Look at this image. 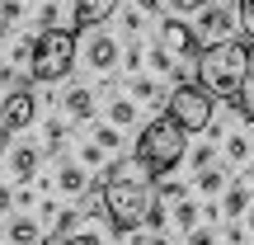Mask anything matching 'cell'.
<instances>
[{
	"instance_id": "1",
	"label": "cell",
	"mask_w": 254,
	"mask_h": 245,
	"mask_svg": "<svg viewBox=\"0 0 254 245\" xmlns=\"http://www.w3.org/2000/svg\"><path fill=\"white\" fill-rule=\"evenodd\" d=\"M104 217H109V227L118 231V236H127V231L146 227V212L155 208V179L141 170V161L136 156H118V161L109 165V174H104Z\"/></svg>"
},
{
	"instance_id": "2",
	"label": "cell",
	"mask_w": 254,
	"mask_h": 245,
	"mask_svg": "<svg viewBox=\"0 0 254 245\" xmlns=\"http://www.w3.org/2000/svg\"><path fill=\"white\" fill-rule=\"evenodd\" d=\"M250 71H254V43H245V38H221V43L198 47V85L212 99L240 104Z\"/></svg>"
},
{
	"instance_id": "3",
	"label": "cell",
	"mask_w": 254,
	"mask_h": 245,
	"mask_svg": "<svg viewBox=\"0 0 254 245\" xmlns=\"http://www.w3.org/2000/svg\"><path fill=\"white\" fill-rule=\"evenodd\" d=\"M136 161H141V170L151 174V179H165L170 170H179L184 156H189V132H184L179 123L170 118V113H160V118H151L141 127V137H136Z\"/></svg>"
},
{
	"instance_id": "4",
	"label": "cell",
	"mask_w": 254,
	"mask_h": 245,
	"mask_svg": "<svg viewBox=\"0 0 254 245\" xmlns=\"http://www.w3.org/2000/svg\"><path fill=\"white\" fill-rule=\"evenodd\" d=\"M75 52H80V43H75V28H43V33L33 38V52H28V76H33L38 85H62L66 76H71L75 66Z\"/></svg>"
},
{
	"instance_id": "5",
	"label": "cell",
	"mask_w": 254,
	"mask_h": 245,
	"mask_svg": "<svg viewBox=\"0 0 254 245\" xmlns=\"http://www.w3.org/2000/svg\"><path fill=\"white\" fill-rule=\"evenodd\" d=\"M212 109H217V99H212L198 81H179L170 90V99H165V113H170L184 132H207L212 127Z\"/></svg>"
},
{
	"instance_id": "6",
	"label": "cell",
	"mask_w": 254,
	"mask_h": 245,
	"mask_svg": "<svg viewBox=\"0 0 254 245\" xmlns=\"http://www.w3.org/2000/svg\"><path fill=\"white\" fill-rule=\"evenodd\" d=\"M33 118H38V94L28 90V85H14V90L5 94V104H0V127H5V132H24Z\"/></svg>"
},
{
	"instance_id": "7",
	"label": "cell",
	"mask_w": 254,
	"mask_h": 245,
	"mask_svg": "<svg viewBox=\"0 0 254 245\" xmlns=\"http://www.w3.org/2000/svg\"><path fill=\"white\" fill-rule=\"evenodd\" d=\"M85 66H90L94 76H109L113 66L123 62V52H118V43H113L109 33H104V28H85Z\"/></svg>"
},
{
	"instance_id": "8",
	"label": "cell",
	"mask_w": 254,
	"mask_h": 245,
	"mask_svg": "<svg viewBox=\"0 0 254 245\" xmlns=\"http://www.w3.org/2000/svg\"><path fill=\"white\" fill-rule=\"evenodd\" d=\"M236 33V9H226V5H217L212 0L207 9H198V43L207 47V43H221V38H231Z\"/></svg>"
},
{
	"instance_id": "9",
	"label": "cell",
	"mask_w": 254,
	"mask_h": 245,
	"mask_svg": "<svg viewBox=\"0 0 254 245\" xmlns=\"http://www.w3.org/2000/svg\"><path fill=\"white\" fill-rule=\"evenodd\" d=\"M160 47L165 52H174V57H198V33H193L184 19H160Z\"/></svg>"
},
{
	"instance_id": "10",
	"label": "cell",
	"mask_w": 254,
	"mask_h": 245,
	"mask_svg": "<svg viewBox=\"0 0 254 245\" xmlns=\"http://www.w3.org/2000/svg\"><path fill=\"white\" fill-rule=\"evenodd\" d=\"M57 99H62V109L71 113L75 123H90V118H94V109H99V99H94V90H90V85H71V90H66V94H57Z\"/></svg>"
},
{
	"instance_id": "11",
	"label": "cell",
	"mask_w": 254,
	"mask_h": 245,
	"mask_svg": "<svg viewBox=\"0 0 254 245\" xmlns=\"http://www.w3.org/2000/svg\"><path fill=\"white\" fill-rule=\"evenodd\" d=\"M123 0H75V28H99L104 19L118 14Z\"/></svg>"
},
{
	"instance_id": "12",
	"label": "cell",
	"mask_w": 254,
	"mask_h": 245,
	"mask_svg": "<svg viewBox=\"0 0 254 245\" xmlns=\"http://www.w3.org/2000/svg\"><path fill=\"white\" fill-rule=\"evenodd\" d=\"M38 165H43V151H38V146H28V142H19L14 151H9V174H14L19 184H28V179H38Z\"/></svg>"
},
{
	"instance_id": "13",
	"label": "cell",
	"mask_w": 254,
	"mask_h": 245,
	"mask_svg": "<svg viewBox=\"0 0 254 245\" xmlns=\"http://www.w3.org/2000/svg\"><path fill=\"white\" fill-rule=\"evenodd\" d=\"M5 241L9 245H43V222L38 217H9Z\"/></svg>"
},
{
	"instance_id": "14",
	"label": "cell",
	"mask_w": 254,
	"mask_h": 245,
	"mask_svg": "<svg viewBox=\"0 0 254 245\" xmlns=\"http://www.w3.org/2000/svg\"><path fill=\"white\" fill-rule=\"evenodd\" d=\"M57 189L71 193V198L90 193V170H85V165H62V170H57Z\"/></svg>"
},
{
	"instance_id": "15",
	"label": "cell",
	"mask_w": 254,
	"mask_h": 245,
	"mask_svg": "<svg viewBox=\"0 0 254 245\" xmlns=\"http://www.w3.org/2000/svg\"><path fill=\"white\" fill-rule=\"evenodd\" d=\"M221 212H226V217H245L250 212V184H231V189L221 193Z\"/></svg>"
},
{
	"instance_id": "16",
	"label": "cell",
	"mask_w": 254,
	"mask_h": 245,
	"mask_svg": "<svg viewBox=\"0 0 254 245\" xmlns=\"http://www.w3.org/2000/svg\"><path fill=\"white\" fill-rule=\"evenodd\" d=\"M109 123H113V127H132V123H136V99H132V94H113Z\"/></svg>"
},
{
	"instance_id": "17",
	"label": "cell",
	"mask_w": 254,
	"mask_h": 245,
	"mask_svg": "<svg viewBox=\"0 0 254 245\" xmlns=\"http://www.w3.org/2000/svg\"><path fill=\"white\" fill-rule=\"evenodd\" d=\"M127 94H132L136 104H160L165 99V90L151 81V76H132V90H127Z\"/></svg>"
},
{
	"instance_id": "18",
	"label": "cell",
	"mask_w": 254,
	"mask_h": 245,
	"mask_svg": "<svg viewBox=\"0 0 254 245\" xmlns=\"http://www.w3.org/2000/svg\"><path fill=\"white\" fill-rule=\"evenodd\" d=\"M198 217H202V208H198V203H189V198H179V203H174V227H179L184 236L198 227Z\"/></svg>"
},
{
	"instance_id": "19",
	"label": "cell",
	"mask_w": 254,
	"mask_h": 245,
	"mask_svg": "<svg viewBox=\"0 0 254 245\" xmlns=\"http://www.w3.org/2000/svg\"><path fill=\"white\" fill-rule=\"evenodd\" d=\"M198 189L202 193H226V170H217V165H207V170H198Z\"/></svg>"
},
{
	"instance_id": "20",
	"label": "cell",
	"mask_w": 254,
	"mask_h": 245,
	"mask_svg": "<svg viewBox=\"0 0 254 245\" xmlns=\"http://www.w3.org/2000/svg\"><path fill=\"white\" fill-rule=\"evenodd\" d=\"M236 28L245 33V43H254V0H236Z\"/></svg>"
},
{
	"instance_id": "21",
	"label": "cell",
	"mask_w": 254,
	"mask_h": 245,
	"mask_svg": "<svg viewBox=\"0 0 254 245\" xmlns=\"http://www.w3.org/2000/svg\"><path fill=\"white\" fill-rule=\"evenodd\" d=\"M226 161H236V165H245V161H250V137H245V132L226 137Z\"/></svg>"
},
{
	"instance_id": "22",
	"label": "cell",
	"mask_w": 254,
	"mask_h": 245,
	"mask_svg": "<svg viewBox=\"0 0 254 245\" xmlns=\"http://www.w3.org/2000/svg\"><path fill=\"white\" fill-rule=\"evenodd\" d=\"M146 57H151V66H155L160 76H179V71H174V52H165V47H151Z\"/></svg>"
},
{
	"instance_id": "23",
	"label": "cell",
	"mask_w": 254,
	"mask_h": 245,
	"mask_svg": "<svg viewBox=\"0 0 254 245\" xmlns=\"http://www.w3.org/2000/svg\"><path fill=\"white\" fill-rule=\"evenodd\" d=\"M94 142H99L104 151H118V146H123V132H118L113 123H109V127H99V132H94Z\"/></svg>"
},
{
	"instance_id": "24",
	"label": "cell",
	"mask_w": 254,
	"mask_h": 245,
	"mask_svg": "<svg viewBox=\"0 0 254 245\" xmlns=\"http://www.w3.org/2000/svg\"><path fill=\"white\" fill-rule=\"evenodd\" d=\"M62 146H66V127H62V118H52V123H47V151H62Z\"/></svg>"
},
{
	"instance_id": "25",
	"label": "cell",
	"mask_w": 254,
	"mask_h": 245,
	"mask_svg": "<svg viewBox=\"0 0 254 245\" xmlns=\"http://www.w3.org/2000/svg\"><path fill=\"white\" fill-rule=\"evenodd\" d=\"M52 245H104V236H94V231H75V236H62Z\"/></svg>"
},
{
	"instance_id": "26",
	"label": "cell",
	"mask_w": 254,
	"mask_h": 245,
	"mask_svg": "<svg viewBox=\"0 0 254 245\" xmlns=\"http://www.w3.org/2000/svg\"><path fill=\"white\" fill-rule=\"evenodd\" d=\"M240 113H245V123H254V71H250V85H245V94H240Z\"/></svg>"
},
{
	"instance_id": "27",
	"label": "cell",
	"mask_w": 254,
	"mask_h": 245,
	"mask_svg": "<svg viewBox=\"0 0 254 245\" xmlns=\"http://www.w3.org/2000/svg\"><path fill=\"white\" fill-rule=\"evenodd\" d=\"M155 193H160V198H174V203H179V198H189V189H184V184H174V179H165Z\"/></svg>"
},
{
	"instance_id": "28",
	"label": "cell",
	"mask_w": 254,
	"mask_h": 245,
	"mask_svg": "<svg viewBox=\"0 0 254 245\" xmlns=\"http://www.w3.org/2000/svg\"><path fill=\"white\" fill-rule=\"evenodd\" d=\"M212 0H174V14H198V9H207Z\"/></svg>"
},
{
	"instance_id": "29",
	"label": "cell",
	"mask_w": 254,
	"mask_h": 245,
	"mask_svg": "<svg viewBox=\"0 0 254 245\" xmlns=\"http://www.w3.org/2000/svg\"><path fill=\"white\" fill-rule=\"evenodd\" d=\"M189 245H217L212 227H193V231H189Z\"/></svg>"
},
{
	"instance_id": "30",
	"label": "cell",
	"mask_w": 254,
	"mask_h": 245,
	"mask_svg": "<svg viewBox=\"0 0 254 245\" xmlns=\"http://www.w3.org/2000/svg\"><path fill=\"white\" fill-rule=\"evenodd\" d=\"M19 14H24V0H0V19H5V24L19 19Z\"/></svg>"
},
{
	"instance_id": "31",
	"label": "cell",
	"mask_w": 254,
	"mask_h": 245,
	"mask_svg": "<svg viewBox=\"0 0 254 245\" xmlns=\"http://www.w3.org/2000/svg\"><path fill=\"white\" fill-rule=\"evenodd\" d=\"M189 161H193V165H198V170H207V165H212V161H217V151H212V146H198V151H193V156H189Z\"/></svg>"
},
{
	"instance_id": "32",
	"label": "cell",
	"mask_w": 254,
	"mask_h": 245,
	"mask_svg": "<svg viewBox=\"0 0 254 245\" xmlns=\"http://www.w3.org/2000/svg\"><path fill=\"white\" fill-rule=\"evenodd\" d=\"M38 24H43V28H57V24H62V19H57V0L38 9Z\"/></svg>"
},
{
	"instance_id": "33",
	"label": "cell",
	"mask_w": 254,
	"mask_h": 245,
	"mask_svg": "<svg viewBox=\"0 0 254 245\" xmlns=\"http://www.w3.org/2000/svg\"><path fill=\"white\" fill-rule=\"evenodd\" d=\"M123 66H127V71L136 76V66H141V43H132V47L123 52Z\"/></svg>"
},
{
	"instance_id": "34",
	"label": "cell",
	"mask_w": 254,
	"mask_h": 245,
	"mask_svg": "<svg viewBox=\"0 0 254 245\" xmlns=\"http://www.w3.org/2000/svg\"><path fill=\"white\" fill-rule=\"evenodd\" d=\"M146 227H151V231H160V227H165V208H160V198H155V208L146 212Z\"/></svg>"
},
{
	"instance_id": "35",
	"label": "cell",
	"mask_w": 254,
	"mask_h": 245,
	"mask_svg": "<svg viewBox=\"0 0 254 245\" xmlns=\"http://www.w3.org/2000/svg\"><path fill=\"white\" fill-rule=\"evenodd\" d=\"M80 161H85V165H99V161H104V146H99V142H90V146L80 151Z\"/></svg>"
},
{
	"instance_id": "36",
	"label": "cell",
	"mask_w": 254,
	"mask_h": 245,
	"mask_svg": "<svg viewBox=\"0 0 254 245\" xmlns=\"http://www.w3.org/2000/svg\"><path fill=\"white\" fill-rule=\"evenodd\" d=\"M136 9H141V14H155V9H160V0H132Z\"/></svg>"
},
{
	"instance_id": "37",
	"label": "cell",
	"mask_w": 254,
	"mask_h": 245,
	"mask_svg": "<svg viewBox=\"0 0 254 245\" xmlns=\"http://www.w3.org/2000/svg\"><path fill=\"white\" fill-rule=\"evenodd\" d=\"M141 245H170V236H165V231H155V236H146Z\"/></svg>"
},
{
	"instance_id": "38",
	"label": "cell",
	"mask_w": 254,
	"mask_h": 245,
	"mask_svg": "<svg viewBox=\"0 0 254 245\" xmlns=\"http://www.w3.org/2000/svg\"><path fill=\"white\" fill-rule=\"evenodd\" d=\"M9 203H14V193H9V189H0V212H9Z\"/></svg>"
},
{
	"instance_id": "39",
	"label": "cell",
	"mask_w": 254,
	"mask_h": 245,
	"mask_svg": "<svg viewBox=\"0 0 254 245\" xmlns=\"http://www.w3.org/2000/svg\"><path fill=\"white\" fill-rule=\"evenodd\" d=\"M5 38H9V24H5V19H0V43H5Z\"/></svg>"
},
{
	"instance_id": "40",
	"label": "cell",
	"mask_w": 254,
	"mask_h": 245,
	"mask_svg": "<svg viewBox=\"0 0 254 245\" xmlns=\"http://www.w3.org/2000/svg\"><path fill=\"white\" fill-rule=\"evenodd\" d=\"M245 184H254V161H250V170H245Z\"/></svg>"
},
{
	"instance_id": "41",
	"label": "cell",
	"mask_w": 254,
	"mask_h": 245,
	"mask_svg": "<svg viewBox=\"0 0 254 245\" xmlns=\"http://www.w3.org/2000/svg\"><path fill=\"white\" fill-rule=\"evenodd\" d=\"M0 161H5V132H0Z\"/></svg>"
},
{
	"instance_id": "42",
	"label": "cell",
	"mask_w": 254,
	"mask_h": 245,
	"mask_svg": "<svg viewBox=\"0 0 254 245\" xmlns=\"http://www.w3.org/2000/svg\"><path fill=\"white\" fill-rule=\"evenodd\" d=\"M57 5H62V0H57Z\"/></svg>"
}]
</instances>
